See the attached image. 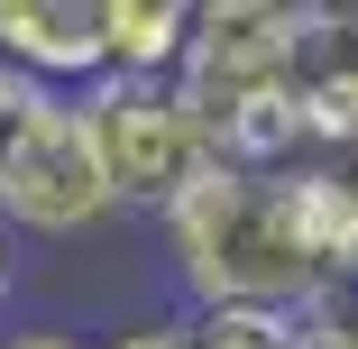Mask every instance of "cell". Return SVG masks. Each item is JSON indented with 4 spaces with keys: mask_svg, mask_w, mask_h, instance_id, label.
<instances>
[{
    "mask_svg": "<svg viewBox=\"0 0 358 349\" xmlns=\"http://www.w3.org/2000/svg\"><path fill=\"white\" fill-rule=\"evenodd\" d=\"M157 230H166V266L184 285V313H313L331 294L294 175L221 166Z\"/></svg>",
    "mask_w": 358,
    "mask_h": 349,
    "instance_id": "obj_1",
    "label": "cell"
},
{
    "mask_svg": "<svg viewBox=\"0 0 358 349\" xmlns=\"http://www.w3.org/2000/svg\"><path fill=\"white\" fill-rule=\"evenodd\" d=\"M83 120H92L101 166H110L120 212L166 221L175 202H193L221 175V148H211L202 111L184 101V83H101V92H83Z\"/></svg>",
    "mask_w": 358,
    "mask_h": 349,
    "instance_id": "obj_2",
    "label": "cell"
},
{
    "mask_svg": "<svg viewBox=\"0 0 358 349\" xmlns=\"http://www.w3.org/2000/svg\"><path fill=\"white\" fill-rule=\"evenodd\" d=\"M110 212H120V193H110V166L92 148L83 101H46L37 138L19 148V166L0 175V221L19 239H83Z\"/></svg>",
    "mask_w": 358,
    "mask_h": 349,
    "instance_id": "obj_3",
    "label": "cell"
},
{
    "mask_svg": "<svg viewBox=\"0 0 358 349\" xmlns=\"http://www.w3.org/2000/svg\"><path fill=\"white\" fill-rule=\"evenodd\" d=\"M0 64L28 74L37 92L83 101L110 83V46H101V0H0Z\"/></svg>",
    "mask_w": 358,
    "mask_h": 349,
    "instance_id": "obj_4",
    "label": "cell"
},
{
    "mask_svg": "<svg viewBox=\"0 0 358 349\" xmlns=\"http://www.w3.org/2000/svg\"><path fill=\"white\" fill-rule=\"evenodd\" d=\"M294 120H303V166H358V10H313Z\"/></svg>",
    "mask_w": 358,
    "mask_h": 349,
    "instance_id": "obj_5",
    "label": "cell"
},
{
    "mask_svg": "<svg viewBox=\"0 0 358 349\" xmlns=\"http://www.w3.org/2000/svg\"><path fill=\"white\" fill-rule=\"evenodd\" d=\"M110 83H184L193 55V0H101Z\"/></svg>",
    "mask_w": 358,
    "mask_h": 349,
    "instance_id": "obj_6",
    "label": "cell"
},
{
    "mask_svg": "<svg viewBox=\"0 0 358 349\" xmlns=\"http://www.w3.org/2000/svg\"><path fill=\"white\" fill-rule=\"evenodd\" d=\"M184 349H313L303 313H184Z\"/></svg>",
    "mask_w": 358,
    "mask_h": 349,
    "instance_id": "obj_7",
    "label": "cell"
},
{
    "mask_svg": "<svg viewBox=\"0 0 358 349\" xmlns=\"http://www.w3.org/2000/svg\"><path fill=\"white\" fill-rule=\"evenodd\" d=\"M46 101H64V92H37L28 74H10V64H0V175H10V166H19V148L37 138Z\"/></svg>",
    "mask_w": 358,
    "mask_h": 349,
    "instance_id": "obj_8",
    "label": "cell"
},
{
    "mask_svg": "<svg viewBox=\"0 0 358 349\" xmlns=\"http://www.w3.org/2000/svg\"><path fill=\"white\" fill-rule=\"evenodd\" d=\"M92 349H184V313H166V322H129V331H110V340H92Z\"/></svg>",
    "mask_w": 358,
    "mask_h": 349,
    "instance_id": "obj_9",
    "label": "cell"
},
{
    "mask_svg": "<svg viewBox=\"0 0 358 349\" xmlns=\"http://www.w3.org/2000/svg\"><path fill=\"white\" fill-rule=\"evenodd\" d=\"M0 349H92L83 331H55V322H37V331H10Z\"/></svg>",
    "mask_w": 358,
    "mask_h": 349,
    "instance_id": "obj_10",
    "label": "cell"
},
{
    "mask_svg": "<svg viewBox=\"0 0 358 349\" xmlns=\"http://www.w3.org/2000/svg\"><path fill=\"white\" fill-rule=\"evenodd\" d=\"M10 285H19V230L0 221V304H10Z\"/></svg>",
    "mask_w": 358,
    "mask_h": 349,
    "instance_id": "obj_11",
    "label": "cell"
},
{
    "mask_svg": "<svg viewBox=\"0 0 358 349\" xmlns=\"http://www.w3.org/2000/svg\"><path fill=\"white\" fill-rule=\"evenodd\" d=\"M340 175H349V184H358V166H340Z\"/></svg>",
    "mask_w": 358,
    "mask_h": 349,
    "instance_id": "obj_12",
    "label": "cell"
}]
</instances>
